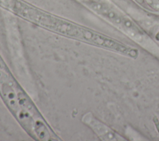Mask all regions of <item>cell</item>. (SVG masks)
Here are the masks:
<instances>
[{
    "mask_svg": "<svg viewBox=\"0 0 159 141\" xmlns=\"http://www.w3.org/2000/svg\"><path fill=\"white\" fill-rule=\"evenodd\" d=\"M82 4L116 27L159 61V45L134 20L110 0L89 1Z\"/></svg>",
    "mask_w": 159,
    "mask_h": 141,
    "instance_id": "obj_3",
    "label": "cell"
},
{
    "mask_svg": "<svg viewBox=\"0 0 159 141\" xmlns=\"http://www.w3.org/2000/svg\"><path fill=\"white\" fill-rule=\"evenodd\" d=\"M155 38V40L159 41V30H158V31L157 32V33L156 34Z\"/></svg>",
    "mask_w": 159,
    "mask_h": 141,
    "instance_id": "obj_8",
    "label": "cell"
},
{
    "mask_svg": "<svg viewBox=\"0 0 159 141\" xmlns=\"http://www.w3.org/2000/svg\"><path fill=\"white\" fill-rule=\"evenodd\" d=\"M135 1L138 4H139L140 6H142V7H144L145 9H146V6H145L144 0H135Z\"/></svg>",
    "mask_w": 159,
    "mask_h": 141,
    "instance_id": "obj_6",
    "label": "cell"
},
{
    "mask_svg": "<svg viewBox=\"0 0 159 141\" xmlns=\"http://www.w3.org/2000/svg\"><path fill=\"white\" fill-rule=\"evenodd\" d=\"M0 7L27 22L68 39L104 50L111 44V37L52 14L24 0H0Z\"/></svg>",
    "mask_w": 159,
    "mask_h": 141,
    "instance_id": "obj_2",
    "label": "cell"
},
{
    "mask_svg": "<svg viewBox=\"0 0 159 141\" xmlns=\"http://www.w3.org/2000/svg\"><path fill=\"white\" fill-rule=\"evenodd\" d=\"M146 9L159 14V0H144Z\"/></svg>",
    "mask_w": 159,
    "mask_h": 141,
    "instance_id": "obj_5",
    "label": "cell"
},
{
    "mask_svg": "<svg viewBox=\"0 0 159 141\" xmlns=\"http://www.w3.org/2000/svg\"><path fill=\"white\" fill-rule=\"evenodd\" d=\"M0 98L19 125L33 140H60L32 99L14 77L1 53Z\"/></svg>",
    "mask_w": 159,
    "mask_h": 141,
    "instance_id": "obj_1",
    "label": "cell"
},
{
    "mask_svg": "<svg viewBox=\"0 0 159 141\" xmlns=\"http://www.w3.org/2000/svg\"><path fill=\"white\" fill-rule=\"evenodd\" d=\"M81 122L90 129L102 141H127L128 140L88 111L81 117Z\"/></svg>",
    "mask_w": 159,
    "mask_h": 141,
    "instance_id": "obj_4",
    "label": "cell"
},
{
    "mask_svg": "<svg viewBox=\"0 0 159 141\" xmlns=\"http://www.w3.org/2000/svg\"><path fill=\"white\" fill-rule=\"evenodd\" d=\"M78 2H80V3H83L84 2H86V1H103V0H76Z\"/></svg>",
    "mask_w": 159,
    "mask_h": 141,
    "instance_id": "obj_7",
    "label": "cell"
}]
</instances>
